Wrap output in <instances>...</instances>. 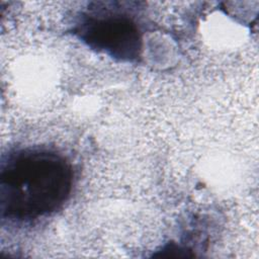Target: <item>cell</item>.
I'll use <instances>...</instances> for the list:
<instances>
[{
	"label": "cell",
	"instance_id": "7a4b0ae2",
	"mask_svg": "<svg viewBox=\"0 0 259 259\" xmlns=\"http://www.w3.org/2000/svg\"><path fill=\"white\" fill-rule=\"evenodd\" d=\"M120 2H90L73 24L72 32L91 50L116 61L137 62L143 37L136 17Z\"/></svg>",
	"mask_w": 259,
	"mask_h": 259
},
{
	"label": "cell",
	"instance_id": "6da1fadb",
	"mask_svg": "<svg viewBox=\"0 0 259 259\" xmlns=\"http://www.w3.org/2000/svg\"><path fill=\"white\" fill-rule=\"evenodd\" d=\"M73 182L71 163L56 151L29 147L10 152L1 164V215L31 221L51 214L67 201Z\"/></svg>",
	"mask_w": 259,
	"mask_h": 259
}]
</instances>
